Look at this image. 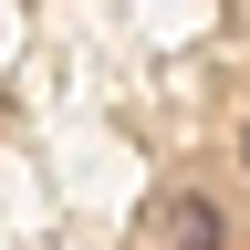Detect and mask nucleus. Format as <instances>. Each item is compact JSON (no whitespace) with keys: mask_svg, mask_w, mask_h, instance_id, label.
I'll use <instances>...</instances> for the list:
<instances>
[{"mask_svg":"<svg viewBox=\"0 0 250 250\" xmlns=\"http://www.w3.org/2000/svg\"><path fill=\"white\" fill-rule=\"evenodd\" d=\"M240 156H250V136H240Z\"/></svg>","mask_w":250,"mask_h":250,"instance_id":"nucleus-2","label":"nucleus"},{"mask_svg":"<svg viewBox=\"0 0 250 250\" xmlns=\"http://www.w3.org/2000/svg\"><path fill=\"white\" fill-rule=\"evenodd\" d=\"M146 250H219V208L198 198V188H167L146 219Z\"/></svg>","mask_w":250,"mask_h":250,"instance_id":"nucleus-1","label":"nucleus"}]
</instances>
